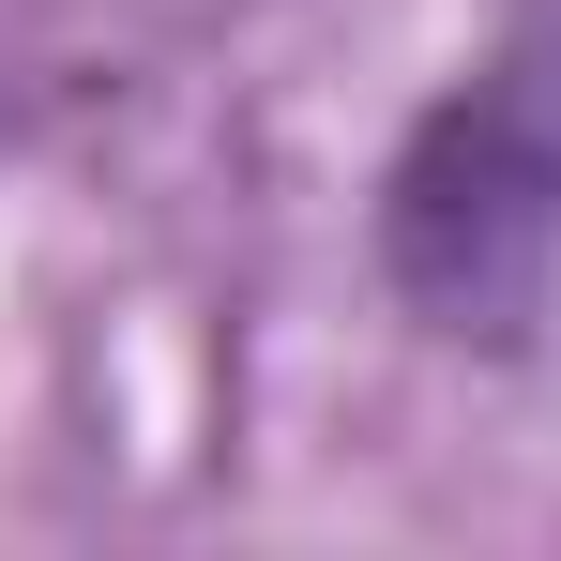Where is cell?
Segmentation results:
<instances>
[{
    "label": "cell",
    "mask_w": 561,
    "mask_h": 561,
    "mask_svg": "<svg viewBox=\"0 0 561 561\" xmlns=\"http://www.w3.org/2000/svg\"><path fill=\"white\" fill-rule=\"evenodd\" d=\"M394 288L456 334H516L561 274V0H516L501 61L470 92L425 106V137L394 152Z\"/></svg>",
    "instance_id": "obj_1"
}]
</instances>
